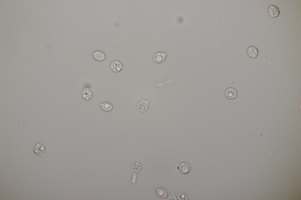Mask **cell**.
I'll list each match as a JSON object with an SVG mask.
<instances>
[{
  "mask_svg": "<svg viewBox=\"0 0 301 200\" xmlns=\"http://www.w3.org/2000/svg\"><path fill=\"white\" fill-rule=\"evenodd\" d=\"M225 95L228 98L233 99L237 97V92L235 89L233 88H229L225 90Z\"/></svg>",
  "mask_w": 301,
  "mask_h": 200,
  "instance_id": "obj_8",
  "label": "cell"
},
{
  "mask_svg": "<svg viewBox=\"0 0 301 200\" xmlns=\"http://www.w3.org/2000/svg\"><path fill=\"white\" fill-rule=\"evenodd\" d=\"M166 54L163 52H158L156 53L153 57L154 62L157 63L163 62L166 59Z\"/></svg>",
  "mask_w": 301,
  "mask_h": 200,
  "instance_id": "obj_5",
  "label": "cell"
},
{
  "mask_svg": "<svg viewBox=\"0 0 301 200\" xmlns=\"http://www.w3.org/2000/svg\"><path fill=\"white\" fill-rule=\"evenodd\" d=\"M110 67L113 72L118 73L121 71L122 69L123 65L119 61L114 60L111 63Z\"/></svg>",
  "mask_w": 301,
  "mask_h": 200,
  "instance_id": "obj_4",
  "label": "cell"
},
{
  "mask_svg": "<svg viewBox=\"0 0 301 200\" xmlns=\"http://www.w3.org/2000/svg\"><path fill=\"white\" fill-rule=\"evenodd\" d=\"M101 109L104 111H111L113 108L112 105L108 102H104L100 104Z\"/></svg>",
  "mask_w": 301,
  "mask_h": 200,
  "instance_id": "obj_13",
  "label": "cell"
},
{
  "mask_svg": "<svg viewBox=\"0 0 301 200\" xmlns=\"http://www.w3.org/2000/svg\"><path fill=\"white\" fill-rule=\"evenodd\" d=\"M46 150L45 146L39 143H37L34 149V152L36 155L43 158L45 157Z\"/></svg>",
  "mask_w": 301,
  "mask_h": 200,
  "instance_id": "obj_3",
  "label": "cell"
},
{
  "mask_svg": "<svg viewBox=\"0 0 301 200\" xmlns=\"http://www.w3.org/2000/svg\"><path fill=\"white\" fill-rule=\"evenodd\" d=\"M188 199L187 196L183 192L180 193L178 196V200H188Z\"/></svg>",
  "mask_w": 301,
  "mask_h": 200,
  "instance_id": "obj_14",
  "label": "cell"
},
{
  "mask_svg": "<svg viewBox=\"0 0 301 200\" xmlns=\"http://www.w3.org/2000/svg\"><path fill=\"white\" fill-rule=\"evenodd\" d=\"M142 168V165L139 162H136L133 163L131 165V170L132 172L134 174H138L139 173Z\"/></svg>",
  "mask_w": 301,
  "mask_h": 200,
  "instance_id": "obj_11",
  "label": "cell"
},
{
  "mask_svg": "<svg viewBox=\"0 0 301 200\" xmlns=\"http://www.w3.org/2000/svg\"><path fill=\"white\" fill-rule=\"evenodd\" d=\"M156 193L158 196L162 199H165L168 196V192L164 188H160L156 189Z\"/></svg>",
  "mask_w": 301,
  "mask_h": 200,
  "instance_id": "obj_12",
  "label": "cell"
},
{
  "mask_svg": "<svg viewBox=\"0 0 301 200\" xmlns=\"http://www.w3.org/2000/svg\"><path fill=\"white\" fill-rule=\"evenodd\" d=\"M168 200H176L177 198L175 195L172 193L168 196Z\"/></svg>",
  "mask_w": 301,
  "mask_h": 200,
  "instance_id": "obj_15",
  "label": "cell"
},
{
  "mask_svg": "<svg viewBox=\"0 0 301 200\" xmlns=\"http://www.w3.org/2000/svg\"><path fill=\"white\" fill-rule=\"evenodd\" d=\"M93 58L98 61H102L105 60L106 56L105 54L100 50H96L93 53Z\"/></svg>",
  "mask_w": 301,
  "mask_h": 200,
  "instance_id": "obj_10",
  "label": "cell"
},
{
  "mask_svg": "<svg viewBox=\"0 0 301 200\" xmlns=\"http://www.w3.org/2000/svg\"><path fill=\"white\" fill-rule=\"evenodd\" d=\"M268 13L271 17L275 18L278 16L280 13L279 8L276 6L271 5L268 9Z\"/></svg>",
  "mask_w": 301,
  "mask_h": 200,
  "instance_id": "obj_6",
  "label": "cell"
},
{
  "mask_svg": "<svg viewBox=\"0 0 301 200\" xmlns=\"http://www.w3.org/2000/svg\"><path fill=\"white\" fill-rule=\"evenodd\" d=\"M149 108L148 101L145 99L138 101L136 103L135 109L136 111L140 113H144L146 112Z\"/></svg>",
  "mask_w": 301,
  "mask_h": 200,
  "instance_id": "obj_1",
  "label": "cell"
},
{
  "mask_svg": "<svg viewBox=\"0 0 301 200\" xmlns=\"http://www.w3.org/2000/svg\"><path fill=\"white\" fill-rule=\"evenodd\" d=\"M81 95L85 100H88L91 99L93 96V93L91 89L88 87L83 89L82 91Z\"/></svg>",
  "mask_w": 301,
  "mask_h": 200,
  "instance_id": "obj_7",
  "label": "cell"
},
{
  "mask_svg": "<svg viewBox=\"0 0 301 200\" xmlns=\"http://www.w3.org/2000/svg\"><path fill=\"white\" fill-rule=\"evenodd\" d=\"M247 52L248 56L251 58H256L258 54V51L256 47L252 46L249 47L247 49Z\"/></svg>",
  "mask_w": 301,
  "mask_h": 200,
  "instance_id": "obj_9",
  "label": "cell"
},
{
  "mask_svg": "<svg viewBox=\"0 0 301 200\" xmlns=\"http://www.w3.org/2000/svg\"><path fill=\"white\" fill-rule=\"evenodd\" d=\"M191 168L189 163L186 162H183L179 165L177 169L180 173L185 174L188 173L190 172Z\"/></svg>",
  "mask_w": 301,
  "mask_h": 200,
  "instance_id": "obj_2",
  "label": "cell"
}]
</instances>
